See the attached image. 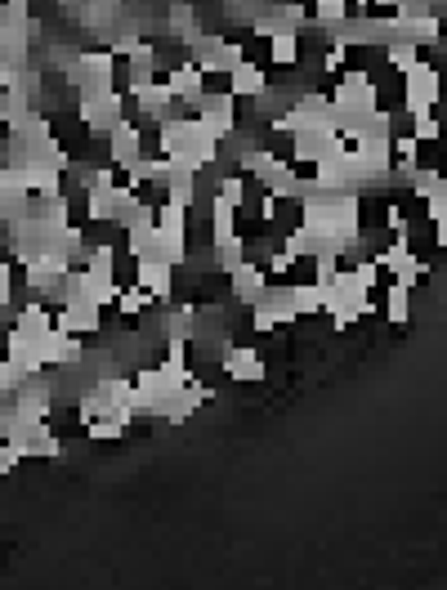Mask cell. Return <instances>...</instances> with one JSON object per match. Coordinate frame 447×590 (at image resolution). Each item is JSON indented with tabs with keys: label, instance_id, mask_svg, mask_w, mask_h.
I'll return each instance as SVG.
<instances>
[{
	"label": "cell",
	"instance_id": "6da1fadb",
	"mask_svg": "<svg viewBox=\"0 0 447 590\" xmlns=\"http://www.w3.org/2000/svg\"><path fill=\"white\" fill-rule=\"evenodd\" d=\"M403 81V108L407 112H439V63H412L407 72H398Z\"/></svg>",
	"mask_w": 447,
	"mask_h": 590
},
{
	"label": "cell",
	"instance_id": "7a4b0ae2",
	"mask_svg": "<svg viewBox=\"0 0 447 590\" xmlns=\"http://www.w3.org/2000/svg\"><path fill=\"white\" fill-rule=\"evenodd\" d=\"M220 371L233 385H260V380L269 376V358L260 354V345H224Z\"/></svg>",
	"mask_w": 447,
	"mask_h": 590
},
{
	"label": "cell",
	"instance_id": "3957f363",
	"mask_svg": "<svg viewBox=\"0 0 447 590\" xmlns=\"http://www.w3.org/2000/svg\"><path fill=\"white\" fill-rule=\"evenodd\" d=\"M264 291H269V278H264L260 264L242 260L237 269H228V295H233V304H246V309H251Z\"/></svg>",
	"mask_w": 447,
	"mask_h": 590
},
{
	"label": "cell",
	"instance_id": "277c9868",
	"mask_svg": "<svg viewBox=\"0 0 447 590\" xmlns=\"http://www.w3.org/2000/svg\"><path fill=\"white\" fill-rule=\"evenodd\" d=\"M135 282H139V287H144L157 304H170V295H175V264H166V260H139Z\"/></svg>",
	"mask_w": 447,
	"mask_h": 590
},
{
	"label": "cell",
	"instance_id": "5b68a950",
	"mask_svg": "<svg viewBox=\"0 0 447 590\" xmlns=\"http://www.w3.org/2000/svg\"><path fill=\"white\" fill-rule=\"evenodd\" d=\"M264 90H269V68H255V63H237V68L228 72V94H233L237 103L260 99Z\"/></svg>",
	"mask_w": 447,
	"mask_h": 590
},
{
	"label": "cell",
	"instance_id": "8992f818",
	"mask_svg": "<svg viewBox=\"0 0 447 590\" xmlns=\"http://www.w3.org/2000/svg\"><path fill=\"white\" fill-rule=\"evenodd\" d=\"M269 63L273 68H296L300 63V32L287 23H278L269 32Z\"/></svg>",
	"mask_w": 447,
	"mask_h": 590
},
{
	"label": "cell",
	"instance_id": "52a82bcc",
	"mask_svg": "<svg viewBox=\"0 0 447 590\" xmlns=\"http://www.w3.org/2000/svg\"><path fill=\"white\" fill-rule=\"evenodd\" d=\"M304 5H309V23H318V27H336L345 18H354L349 0H304Z\"/></svg>",
	"mask_w": 447,
	"mask_h": 590
}]
</instances>
